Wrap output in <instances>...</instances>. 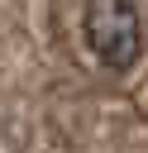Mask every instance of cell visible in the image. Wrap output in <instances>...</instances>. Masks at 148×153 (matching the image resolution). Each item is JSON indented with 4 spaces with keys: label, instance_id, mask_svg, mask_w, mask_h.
<instances>
[{
    "label": "cell",
    "instance_id": "1",
    "mask_svg": "<svg viewBox=\"0 0 148 153\" xmlns=\"http://www.w3.org/2000/svg\"><path fill=\"white\" fill-rule=\"evenodd\" d=\"M81 33L100 67H134L143 53V24L129 0H86L81 5Z\"/></svg>",
    "mask_w": 148,
    "mask_h": 153
}]
</instances>
